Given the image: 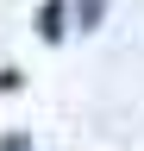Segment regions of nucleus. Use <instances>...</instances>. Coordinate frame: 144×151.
<instances>
[{"label":"nucleus","mask_w":144,"mask_h":151,"mask_svg":"<svg viewBox=\"0 0 144 151\" xmlns=\"http://www.w3.org/2000/svg\"><path fill=\"white\" fill-rule=\"evenodd\" d=\"M63 32H69V0H44L38 6V38L44 44H63Z\"/></svg>","instance_id":"f257e3e1"},{"label":"nucleus","mask_w":144,"mask_h":151,"mask_svg":"<svg viewBox=\"0 0 144 151\" xmlns=\"http://www.w3.org/2000/svg\"><path fill=\"white\" fill-rule=\"evenodd\" d=\"M75 6V25L82 32H100V19H106V0H69Z\"/></svg>","instance_id":"f03ea898"},{"label":"nucleus","mask_w":144,"mask_h":151,"mask_svg":"<svg viewBox=\"0 0 144 151\" xmlns=\"http://www.w3.org/2000/svg\"><path fill=\"white\" fill-rule=\"evenodd\" d=\"M31 139H25V132H13V139H0V151H25Z\"/></svg>","instance_id":"7ed1b4c3"}]
</instances>
